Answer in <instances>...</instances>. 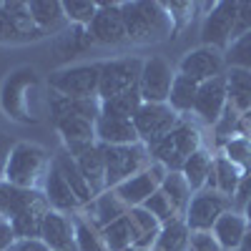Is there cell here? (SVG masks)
Here are the masks:
<instances>
[{"instance_id":"31","label":"cell","mask_w":251,"mask_h":251,"mask_svg":"<svg viewBox=\"0 0 251 251\" xmlns=\"http://www.w3.org/2000/svg\"><path fill=\"white\" fill-rule=\"evenodd\" d=\"M199 86H201V83H196L194 78H188V75H183V73H176L174 86H171V93H169V106H171L176 113L194 111Z\"/></svg>"},{"instance_id":"39","label":"cell","mask_w":251,"mask_h":251,"mask_svg":"<svg viewBox=\"0 0 251 251\" xmlns=\"http://www.w3.org/2000/svg\"><path fill=\"white\" fill-rule=\"evenodd\" d=\"M88 46H93L88 30L80 28V25H73L66 35H63L60 43H58V50L66 53V55H75V53H80V50H86Z\"/></svg>"},{"instance_id":"21","label":"cell","mask_w":251,"mask_h":251,"mask_svg":"<svg viewBox=\"0 0 251 251\" xmlns=\"http://www.w3.org/2000/svg\"><path fill=\"white\" fill-rule=\"evenodd\" d=\"M246 228H249V224H246L244 214H239V211H234V208H231V211H226L214 224L211 234H214V239L219 241V246L224 251H236L241 246V239L246 234Z\"/></svg>"},{"instance_id":"27","label":"cell","mask_w":251,"mask_h":251,"mask_svg":"<svg viewBox=\"0 0 251 251\" xmlns=\"http://www.w3.org/2000/svg\"><path fill=\"white\" fill-rule=\"evenodd\" d=\"M28 10H30V18L33 23L38 25V30H58L60 25H66V13H63V3L58 0H30L28 3Z\"/></svg>"},{"instance_id":"22","label":"cell","mask_w":251,"mask_h":251,"mask_svg":"<svg viewBox=\"0 0 251 251\" xmlns=\"http://www.w3.org/2000/svg\"><path fill=\"white\" fill-rule=\"evenodd\" d=\"M128 219H131V228H133V246L141 251H151L161 234V221L156 216H151L143 206L128 208Z\"/></svg>"},{"instance_id":"19","label":"cell","mask_w":251,"mask_h":251,"mask_svg":"<svg viewBox=\"0 0 251 251\" xmlns=\"http://www.w3.org/2000/svg\"><path fill=\"white\" fill-rule=\"evenodd\" d=\"M96 141L106 143V146L141 143L133 121H128V118H113V116H98L96 118Z\"/></svg>"},{"instance_id":"1","label":"cell","mask_w":251,"mask_h":251,"mask_svg":"<svg viewBox=\"0 0 251 251\" xmlns=\"http://www.w3.org/2000/svg\"><path fill=\"white\" fill-rule=\"evenodd\" d=\"M121 13L128 40L136 46L161 43L176 30L171 13L156 0H126V3H121Z\"/></svg>"},{"instance_id":"46","label":"cell","mask_w":251,"mask_h":251,"mask_svg":"<svg viewBox=\"0 0 251 251\" xmlns=\"http://www.w3.org/2000/svg\"><path fill=\"white\" fill-rule=\"evenodd\" d=\"M239 251H251V226L246 228V234H244V239H241V246H239Z\"/></svg>"},{"instance_id":"16","label":"cell","mask_w":251,"mask_h":251,"mask_svg":"<svg viewBox=\"0 0 251 251\" xmlns=\"http://www.w3.org/2000/svg\"><path fill=\"white\" fill-rule=\"evenodd\" d=\"M40 239L46 241V246L50 251H78L75 244V226H73V216L60 214V211H50L43 219V228H40Z\"/></svg>"},{"instance_id":"23","label":"cell","mask_w":251,"mask_h":251,"mask_svg":"<svg viewBox=\"0 0 251 251\" xmlns=\"http://www.w3.org/2000/svg\"><path fill=\"white\" fill-rule=\"evenodd\" d=\"M75 163H78L83 178L88 181L93 196H100L103 191H108L106 188V161H103V153H100L98 143L93 146V149L83 151L80 156H75Z\"/></svg>"},{"instance_id":"6","label":"cell","mask_w":251,"mask_h":251,"mask_svg":"<svg viewBox=\"0 0 251 251\" xmlns=\"http://www.w3.org/2000/svg\"><path fill=\"white\" fill-rule=\"evenodd\" d=\"M234 208V201L226 199L224 194L219 191H208V188H203V191L194 194L191 196V203H188L186 208V226L191 234H201V231H211L214 224Z\"/></svg>"},{"instance_id":"7","label":"cell","mask_w":251,"mask_h":251,"mask_svg":"<svg viewBox=\"0 0 251 251\" xmlns=\"http://www.w3.org/2000/svg\"><path fill=\"white\" fill-rule=\"evenodd\" d=\"M178 113L169 106V103H143L133 116L136 133L143 146H151L161 141L166 133H171L178 126Z\"/></svg>"},{"instance_id":"47","label":"cell","mask_w":251,"mask_h":251,"mask_svg":"<svg viewBox=\"0 0 251 251\" xmlns=\"http://www.w3.org/2000/svg\"><path fill=\"white\" fill-rule=\"evenodd\" d=\"M241 214H244V219H246V224L251 226V199H249V201H246V206L241 208Z\"/></svg>"},{"instance_id":"35","label":"cell","mask_w":251,"mask_h":251,"mask_svg":"<svg viewBox=\"0 0 251 251\" xmlns=\"http://www.w3.org/2000/svg\"><path fill=\"white\" fill-rule=\"evenodd\" d=\"M73 226H75V244L78 251H108L103 244L100 228L93 226L91 221H86L83 216H73Z\"/></svg>"},{"instance_id":"38","label":"cell","mask_w":251,"mask_h":251,"mask_svg":"<svg viewBox=\"0 0 251 251\" xmlns=\"http://www.w3.org/2000/svg\"><path fill=\"white\" fill-rule=\"evenodd\" d=\"M226 158L239 166L241 174H251V141L249 138H231L226 143Z\"/></svg>"},{"instance_id":"15","label":"cell","mask_w":251,"mask_h":251,"mask_svg":"<svg viewBox=\"0 0 251 251\" xmlns=\"http://www.w3.org/2000/svg\"><path fill=\"white\" fill-rule=\"evenodd\" d=\"M228 106V93H226V75H219V78H211L199 86V93H196V103H194V113L208 123V126H216L224 116Z\"/></svg>"},{"instance_id":"13","label":"cell","mask_w":251,"mask_h":251,"mask_svg":"<svg viewBox=\"0 0 251 251\" xmlns=\"http://www.w3.org/2000/svg\"><path fill=\"white\" fill-rule=\"evenodd\" d=\"M174 78H176V73L171 71V66L163 58H158V55L149 58L143 63V73H141V83H138L143 103H169Z\"/></svg>"},{"instance_id":"9","label":"cell","mask_w":251,"mask_h":251,"mask_svg":"<svg viewBox=\"0 0 251 251\" xmlns=\"http://www.w3.org/2000/svg\"><path fill=\"white\" fill-rule=\"evenodd\" d=\"M100 66H75L50 75V91L68 98H98Z\"/></svg>"},{"instance_id":"14","label":"cell","mask_w":251,"mask_h":251,"mask_svg":"<svg viewBox=\"0 0 251 251\" xmlns=\"http://www.w3.org/2000/svg\"><path fill=\"white\" fill-rule=\"evenodd\" d=\"M224 68H226V60H224L221 50H214L208 46H201L196 50H188L181 58V63H178V73L194 78L196 83H206L211 78L224 75Z\"/></svg>"},{"instance_id":"17","label":"cell","mask_w":251,"mask_h":251,"mask_svg":"<svg viewBox=\"0 0 251 251\" xmlns=\"http://www.w3.org/2000/svg\"><path fill=\"white\" fill-rule=\"evenodd\" d=\"M43 196H46V201H48V206L53 208V211H60V214H75V211L83 208V203L73 194L68 181L60 176V171L55 169L53 161H50V169L43 178Z\"/></svg>"},{"instance_id":"49","label":"cell","mask_w":251,"mask_h":251,"mask_svg":"<svg viewBox=\"0 0 251 251\" xmlns=\"http://www.w3.org/2000/svg\"><path fill=\"white\" fill-rule=\"evenodd\" d=\"M0 136H3V133H0Z\"/></svg>"},{"instance_id":"25","label":"cell","mask_w":251,"mask_h":251,"mask_svg":"<svg viewBox=\"0 0 251 251\" xmlns=\"http://www.w3.org/2000/svg\"><path fill=\"white\" fill-rule=\"evenodd\" d=\"M226 93L228 106L239 113L251 111V71L244 68H226Z\"/></svg>"},{"instance_id":"50","label":"cell","mask_w":251,"mask_h":251,"mask_svg":"<svg viewBox=\"0 0 251 251\" xmlns=\"http://www.w3.org/2000/svg\"><path fill=\"white\" fill-rule=\"evenodd\" d=\"M236 251H239V249H236Z\"/></svg>"},{"instance_id":"29","label":"cell","mask_w":251,"mask_h":251,"mask_svg":"<svg viewBox=\"0 0 251 251\" xmlns=\"http://www.w3.org/2000/svg\"><path fill=\"white\" fill-rule=\"evenodd\" d=\"M188 244H191V231H188L186 221L174 219L161 226V234L151 251H188Z\"/></svg>"},{"instance_id":"41","label":"cell","mask_w":251,"mask_h":251,"mask_svg":"<svg viewBox=\"0 0 251 251\" xmlns=\"http://www.w3.org/2000/svg\"><path fill=\"white\" fill-rule=\"evenodd\" d=\"M188 251H224V249L219 246V241L214 239L211 231H201V234H191Z\"/></svg>"},{"instance_id":"33","label":"cell","mask_w":251,"mask_h":251,"mask_svg":"<svg viewBox=\"0 0 251 251\" xmlns=\"http://www.w3.org/2000/svg\"><path fill=\"white\" fill-rule=\"evenodd\" d=\"M103 244H106L108 251H126L128 246H133V228H131V219L128 214L116 219L113 224L100 228Z\"/></svg>"},{"instance_id":"36","label":"cell","mask_w":251,"mask_h":251,"mask_svg":"<svg viewBox=\"0 0 251 251\" xmlns=\"http://www.w3.org/2000/svg\"><path fill=\"white\" fill-rule=\"evenodd\" d=\"M224 60H226V68L251 71V30L231 40V46L224 50Z\"/></svg>"},{"instance_id":"28","label":"cell","mask_w":251,"mask_h":251,"mask_svg":"<svg viewBox=\"0 0 251 251\" xmlns=\"http://www.w3.org/2000/svg\"><path fill=\"white\" fill-rule=\"evenodd\" d=\"M211 169H214V158L208 156L203 149H199L196 153H191V156L186 158L181 174H183L188 188H191L194 194H199V191H203V188H206V181H208Z\"/></svg>"},{"instance_id":"44","label":"cell","mask_w":251,"mask_h":251,"mask_svg":"<svg viewBox=\"0 0 251 251\" xmlns=\"http://www.w3.org/2000/svg\"><path fill=\"white\" fill-rule=\"evenodd\" d=\"M15 241H18V239H15V231H13L10 221L0 219V251H8Z\"/></svg>"},{"instance_id":"10","label":"cell","mask_w":251,"mask_h":251,"mask_svg":"<svg viewBox=\"0 0 251 251\" xmlns=\"http://www.w3.org/2000/svg\"><path fill=\"white\" fill-rule=\"evenodd\" d=\"M43 30H38L33 23L28 3H0V43H25V40H38Z\"/></svg>"},{"instance_id":"20","label":"cell","mask_w":251,"mask_h":251,"mask_svg":"<svg viewBox=\"0 0 251 251\" xmlns=\"http://www.w3.org/2000/svg\"><path fill=\"white\" fill-rule=\"evenodd\" d=\"M50 113L53 121L60 118H88L96 121L100 116V100L98 98H68V96H50Z\"/></svg>"},{"instance_id":"37","label":"cell","mask_w":251,"mask_h":251,"mask_svg":"<svg viewBox=\"0 0 251 251\" xmlns=\"http://www.w3.org/2000/svg\"><path fill=\"white\" fill-rule=\"evenodd\" d=\"M63 13H66V20L71 25L88 28V23L98 13V3L96 0H66L63 3Z\"/></svg>"},{"instance_id":"11","label":"cell","mask_w":251,"mask_h":251,"mask_svg":"<svg viewBox=\"0 0 251 251\" xmlns=\"http://www.w3.org/2000/svg\"><path fill=\"white\" fill-rule=\"evenodd\" d=\"M166 176H169V169L161 166V163H156V161H151V166L146 171L131 176L128 181H123V183H118L113 191L128 208H136V206H143L158 191Z\"/></svg>"},{"instance_id":"24","label":"cell","mask_w":251,"mask_h":251,"mask_svg":"<svg viewBox=\"0 0 251 251\" xmlns=\"http://www.w3.org/2000/svg\"><path fill=\"white\" fill-rule=\"evenodd\" d=\"M53 163H55V169L60 171V176L68 181V186L73 188V194L78 196V201L83 203V208H86L88 203H93V201H96V196H93V191H91L88 181L83 178V174H80V169H78L75 158H73L68 151H60V153H55Z\"/></svg>"},{"instance_id":"48","label":"cell","mask_w":251,"mask_h":251,"mask_svg":"<svg viewBox=\"0 0 251 251\" xmlns=\"http://www.w3.org/2000/svg\"><path fill=\"white\" fill-rule=\"evenodd\" d=\"M126 251H141V249H136V246H128V249H126Z\"/></svg>"},{"instance_id":"34","label":"cell","mask_w":251,"mask_h":251,"mask_svg":"<svg viewBox=\"0 0 251 251\" xmlns=\"http://www.w3.org/2000/svg\"><path fill=\"white\" fill-rule=\"evenodd\" d=\"M214 171H216V191L224 194L226 199H234L236 188H239V181H241V169L234 166L226 156H219L214 158Z\"/></svg>"},{"instance_id":"26","label":"cell","mask_w":251,"mask_h":251,"mask_svg":"<svg viewBox=\"0 0 251 251\" xmlns=\"http://www.w3.org/2000/svg\"><path fill=\"white\" fill-rule=\"evenodd\" d=\"M86 208L93 214L91 224H93V226H98V228L108 226V224H113L116 219H121V216L128 214V206H126V203L116 196L113 188H108V191H103L100 196H96V201H93V203H88Z\"/></svg>"},{"instance_id":"12","label":"cell","mask_w":251,"mask_h":251,"mask_svg":"<svg viewBox=\"0 0 251 251\" xmlns=\"http://www.w3.org/2000/svg\"><path fill=\"white\" fill-rule=\"evenodd\" d=\"M86 30H88L91 40H93V43H98V46H121V43H128V33H126L121 3L100 0V3H98V13L88 23Z\"/></svg>"},{"instance_id":"3","label":"cell","mask_w":251,"mask_h":251,"mask_svg":"<svg viewBox=\"0 0 251 251\" xmlns=\"http://www.w3.org/2000/svg\"><path fill=\"white\" fill-rule=\"evenodd\" d=\"M48 169H50L48 153L40 146L23 141V143L13 146L3 181L18 188H38V183L46 178Z\"/></svg>"},{"instance_id":"43","label":"cell","mask_w":251,"mask_h":251,"mask_svg":"<svg viewBox=\"0 0 251 251\" xmlns=\"http://www.w3.org/2000/svg\"><path fill=\"white\" fill-rule=\"evenodd\" d=\"M8 251H50L43 239H18Z\"/></svg>"},{"instance_id":"4","label":"cell","mask_w":251,"mask_h":251,"mask_svg":"<svg viewBox=\"0 0 251 251\" xmlns=\"http://www.w3.org/2000/svg\"><path fill=\"white\" fill-rule=\"evenodd\" d=\"M103 161H106V188H116L118 183L128 181L131 176L146 171L151 166L149 146L131 143V146H106L98 143Z\"/></svg>"},{"instance_id":"18","label":"cell","mask_w":251,"mask_h":251,"mask_svg":"<svg viewBox=\"0 0 251 251\" xmlns=\"http://www.w3.org/2000/svg\"><path fill=\"white\" fill-rule=\"evenodd\" d=\"M46 196L40 188H18L5 181H0V219L13 221L15 216L25 214L28 208L43 203Z\"/></svg>"},{"instance_id":"45","label":"cell","mask_w":251,"mask_h":251,"mask_svg":"<svg viewBox=\"0 0 251 251\" xmlns=\"http://www.w3.org/2000/svg\"><path fill=\"white\" fill-rule=\"evenodd\" d=\"M13 141L8 136H0V181L5 176V166H8V158H10V151H13Z\"/></svg>"},{"instance_id":"42","label":"cell","mask_w":251,"mask_h":251,"mask_svg":"<svg viewBox=\"0 0 251 251\" xmlns=\"http://www.w3.org/2000/svg\"><path fill=\"white\" fill-rule=\"evenodd\" d=\"M251 30V0H244V3H236V30L234 38L244 35Z\"/></svg>"},{"instance_id":"5","label":"cell","mask_w":251,"mask_h":251,"mask_svg":"<svg viewBox=\"0 0 251 251\" xmlns=\"http://www.w3.org/2000/svg\"><path fill=\"white\" fill-rule=\"evenodd\" d=\"M143 73V63L138 58H121L100 63V78H98V100H108L126 91L138 88Z\"/></svg>"},{"instance_id":"8","label":"cell","mask_w":251,"mask_h":251,"mask_svg":"<svg viewBox=\"0 0 251 251\" xmlns=\"http://www.w3.org/2000/svg\"><path fill=\"white\" fill-rule=\"evenodd\" d=\"M236 30V0H221L208 10L201 25V40L203 46L214 50H226L234 40Z\"/></svg>"},{"instance_id":"40","label":"cell","mask_w":251,"mask_h":251,"mask_svg":"<svg viewBox=\"0 0 251 251\" xmlns=\"http://www.w3.org/2000/svg\"><path fill=\"white\" fill-rule=\"evenodd\" d=\"M143 208H146V211H149L151 216H156V219L161 221V226H163V224H169V221H174V219H181V216L174 211L171 201L166 199V194L161 191V188H158V191H156L149 201L143 203Z\"/></svg>"},{"instance_id":"30","label":"cell","mask_w":251,"mask_h":251,"mask_svg":"<svg viewBox=\"0 0 251 251\" xmlns=\"http://www.w3.org/2000/svg\"><path fill=\"white\" fill-rule=\"evenodd\" d=\"M161 191L166 194V199L171 201L174 211L183 219V216H186L188 203H191V196H194V191L188 188V183H186L183 174H181V171H169V176H166V178H163V183H161Z\"/></svg>"},{"instance_id":"2","label":"cell","mask_w":251,"mask_h":251,"mask_svg":"<svg viewBox=\"0 0 251 251\" xmlns=\"http://www.w3.org/2000/svg\"><path fill=\"white\" fill-rule=\"evenodd\" d=\"M199 149H201V133H199V128L194 123H188V121L181 118L178 126L171 133H166L161 141L149 146V153H151V161L166 166L169 171H181L186 158L191 153H196Z\"/></svg>"},{"instance_id":"32","label":"cell","mask_w":251,"mask_h":251,"mask_svg":"<svg viewBox=\"0 0 251 251\" xmlns=\"http://www.w3.org/2000/svg\"><path fill=\"white\" fill-rule=\"evenodd\" d=\"M143 106V98H141V91L133 88V91H126L121 96H113L108 100H100V116H113V118H128L133 121L136 111Z\"/></svg>"}]
</instances>
